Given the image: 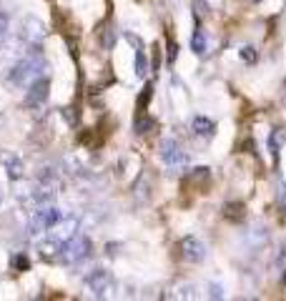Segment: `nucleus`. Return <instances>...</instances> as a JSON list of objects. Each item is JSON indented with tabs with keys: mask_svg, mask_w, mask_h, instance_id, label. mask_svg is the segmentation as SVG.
Instances as JSON below:
<instances>
[{
	"mask_svg": "<svg viewBox=\"0 0 286 301\" xmlns=\"http://www.w3.org/2000/svg\"><path fill=\"white\" fill-rule=\"evenodd\" d=\"M48 70V63L43 58V48L40 46H25V55L13 63L5 73V81L10 86H18V88H28L35 78H40Z\"/></svg>",
	"mask_w": 286,
	"mask_h": 301,
	"instance_id": "obj_1",
	"label": "nucleus"
},
{
	"mask_svg": "<svg viewBox=\"0 0 286 301\" xmlns=\"http://www.w3.org/2000/svg\"><path fill=\"white\" fill-rule=\"evenodd\" d=\"M60 218H63V211H60L58 206H53V203H40V206H35V208L30 211V216H28V231H30L33 236L48 234V231H53V226H56Z\"/></svg>",
	"mask_w": 286,
	"mask_h": 301,
	"instance_id": "obj_2",
	"label": "nucleus"
},
{
	"mask_svg": "<svg viewBox=\"0 0 286 301\" xmlns=\"http://www.w3.org/2000/svg\"><path fill=\"white\" fill-rule=\"evenodd\" d=\"M91 249H93V241H91L86 234H75V236H70L68 241H63L60 261H63V263H70V266H75V263L86 261V258L91 256Z\"/></svg>",
	"mask_w": 286,
	"mask_h": 301,
	"instance_id": "obj_3",
	"label": "nucleus"
},
{
	"mask_svg": "<svg viewBox=\"0 0 286 301\" xmlns=\"http://www.w3.org/2000/svg\"><path fill=\"white\" fill-rule=\"evenodd\" d=\"M46 35H48V28H46V23L40 18H35V15H23L20 18L18 38H20L23 46H43Z\"/></svg>",
	"mask_w": 286,
	"mask_h": 301,
	"instance_id": "obj_4",
	"label": "nucleus"
},
{
	"mask_svg": "<svg viewBox=\"0 0 286 301\" xmlns=\"http://www.w3.org/2000/svg\"><path fill=\"white\" fill-rule=\"evenodd\" d=\"M83 284H86V289L91 291V296H96V299H106V296H111V291H113V276H111V271H106V269H93V271L83 279Z\"/></svg>",
	"mask_w": 286,
	"mask_h": 301,
	"instance_id": "obj_5",
	"label": "nucleus"
},
{
	"mask_svg": "<svg viewBox=\"0 0 286 301\" xmlns=\"http://www.w3.org/2000/svg\"><path fill=\"white\" fill-rule=\"evenodd\" d=\"M48 91H51V81L46 78V75H40V78H35L30 86H28V93H25V108L30 110H38L43 108L46 100H48Z\"/></svg>",
	"mask_w": 286,
	"mask_h": 301,
	"instance_id": "obj_6",
	"label": "nucleus"
},
{
	"mask_svg": "<svg viewBox=\"0 0 286 301\" xmlns=\"http://www.w3.org/2000/svg\"><path fill=\"white\" fill-rule=\"evenodd\" d=\"M161 161L169 168H183L186 166V153L176 138H163L161 141Z\"/></svg>",
	"mask_w": 286,
	"mask_h": 301,
	"instance_id": "obj_7",
	"label": "nucleus"
},
{
	"mask_svg": "<svg viewBox=\"0 0 286 301\" xmlns=\"http://www.w3.org/2000/svg\"><path fill=\"white\" fill-rule=\"evenodd\" d=\"M181 256L188 263H201L203 258H206V246H203V241H198L196 236H186L181 241Z\"/></svg>",
	"mask_w": 286,
	"mask_h": 301,
	"instance_id": "obj_8",
	"label": "nucleus"
},
{
	"mask_svg": "<svg viewBox=\"0 0 286 301\" xmlns=\"http://www.w3.org/2000/svg\"><path fill=\"white\" fill-rule=\"evenodd\" d=\"M60 249H63V241H60L58 236H53V234H48L46 239L38 241V251H40V256H43V258H56V256H60Z\"/></svg>",
	"mask_w": 286,
	"mask_h": 301,
	"instance_id": "obj_9",
	"label": "nucleus"
},
{
	"mask_svg": "<svg viewBox=\"0 0 286 301\" xmlns=\"http://www.w3.org/2000/svg\"><path fill=\"white\" fill-rule=\"evenodd\" d=\"M191 128H193L196 136H203V138H211V136L216 133V123H214L211 118H206V116H193Z\"/></svg>",
	"mask_w": 286,
	"mask_h": 301,
	"instance_id": "obj_10",
	"label": "nucleus"
},
{
	"mask_svg": "<svg viewBox=\"0 0 286 301\" xmlns=\"http://www.w3.org/2000/svg\"><path fill=\"white\" fill-rule=\"evenodd\" d=\"M3 166H5V176H8L10 181H20V178L25 176V163H23L18 156H5Z\"/></svg>",
	"mask_w": 286,
	"mask_h": 301,
	"instance_id": "obj_11",
	"label": "nucleus"
},
{
	"mask_svg": "<svg viewBox=\"0 0 286 301\" xmlns=\"http://www.w3.org/2000/svg\"><path fill=\"white\" fill-rule=\"evenodd\" d=\"M133 191H136V201L138 203H146L148 201V196H151V178H148V173H143L138 178V183L133 186Z\"/></svg>",
	"mask_w": 286,
	"mask_h": 301,
	"instance_id": "obj_12",
	"label": "nucleus"
},
{
	"mask_svg": "<svg viewBox=\"0 0 286 301\" xmlns=\"http://www.w3.org/2000/svg\"><path fill=\"white\" fill-rule=\"evenodd\" d=\"M191 50L196 55H206V33H203V28L193 30V35H191Z\"/></svg>",
	"mask_w": 286,
	"mask_h": 301,
	"instance_id": "obj_13",
	"label": "nucleus"
},
{
	"mask_svg": "<svg viewBox=\"0 0 286 301\" xmlns=\"http://www.w3.org/2000/svg\"><path fill=\"white\" fill-rule=\"evenodd\" d=\"M133 128H136V133H138V136H146V133H151V131L156 128V121H153V118H148V116H143V113H138V118H136Z\"/></svg>",
	"mask_w": 286,
	"mask_h": 301,
	"instance_id": "obj_14",
	"label": "nucleus"
},
{
	"mask_svg": "<svg viewBox=\"0 0 286 301\" xmlns=\"http://www.w3.org/2000/svg\"><path fill=\"white\" fill-rule=\"evenodd\" d=\"M115 38H118V33H115V28H113V25L103 28V30H101V48H103V50H113Z\"/></svg>",
	"mask_w": 286,
	"mask_h": 301,
	"instance_id": "obj_15",
	"label": "nucleus"
},
{
	"mask_svg": "<svg viewBox=\"0 0 286 301\" xmlns=\"http://www.w3.org/2000/svg\"><path fill=\"white\" fill-rule=\"evenodd\" d=\"M151 98H153V83H146V86H143V91L138 93V100H136V108H138V113H143V110L148 108Z\"/></svg>",
	"mask_w": 286,
	"mask_h": 301,
	"instance_id": "obj_16",
	"label": "nucleus"
},
{
	"mask_svg": "<svg viewBox=\"0 0 286 301\" xmlns=\"http://www.w3.org/2000/svg\"><path fill=\"white\" fill-rule=\"evenodd\" d=\"M133 68H136V75H138V78H146V73H148V63H146V53H143V48H136Z\"/></svg>",
	"mask_w": 286,
	"mask_h": 301,
	"instance_id": "obj_17",
	"label": "nucleus"
},
{
	"mask_svg": "<svg viewBox=\"0 0 286 301\" xmlns=\"http://www.w3.org/2000/svg\"><path fill=\"white\" fill-rule=\"evenodd\" d=\"M284 138H286V133H284V131H274V133H271V138H269V150H271V156H274L276 161H279V148H281Z\"/></svg>",
	"mask_w": 286,
	"mask_h": 301,
	"instance_id": "obj_18",
	"label": "nucleus"
},
{
	"mask_svg": "<svg viewBox=\"0 0 286 301\" xmlns=\"http://www.w3.org/2000/svg\"><path fill=\"white\" fill-rule=\"evenodd\" d=\"M224 216L229 221H241L243 218V203H226L224 206Z\"/></svg>",
	"mask_w": 286,
	"mask_h": 301,
	"instance_id": "obj_19",
	"label": "nucleus"
},
{
	"mask_svg": "<svg viewBox=\"0 0 286 301\" xmlns=\"http://www.w3.org/2000/svg\"><path fill=\"white\" fill-rule=\"evenodd\" d=\"M10 266H13V271L23 274V271H28V269H30V258H28L25 253H15V256L10 258Z\"/></svg>",
	"mask_w": 286,
	"mask_h": 301,
	"instance_id": "obj_20",
	"label": "nucleus"
},
{
	"mask_svg": "<svg viewBox=\"0 0 286 301\" xmlns=\"http://www.w3.org/2000/svg\"><path fill=\"white\" fill-rule=\"evenodd\" d=\"M8 28H10V20H8V15L0 10V46L5 43V38H8Z\"/></svg>",
	"mask_w": 286,
	"mask_h": 301,
	"instance_id": "obj_21",
	"label": "nucleus"
},
{
	"mask_svg": "<svg viewBox=\"0 0 286 301\" xmlns=\"http://www.w3.org/2000/svg\"><path fill=\"white\" fill-rule=\"evenodd\" d=\"M209 178H211V171L209 168H203V166L201 168H193V183H206Z\"/></svg>",
	"mask_w": 286,
	"mask_h": 301,
	"instance_id": "obj_22",
	"label": "nucleus"
},
{
	"mask_svg": "<svg viewBox=\"0 0 286 301\" xmlns=\"http://www.w3.org/2000/svg\"><path fill=\"white\" fill-rule=\"evenodd\" d=\"M176 58H178V43H176V41H169V50H166V60H169V65H173Z\"/></svg>",
	"mask_w": 286,
	"mask_h": 301,
	"instance_id": "obj_23",
	"label": "nucleus"
},
{
	"mask_svg": "<svg viewBox=\"0 0 286 301\" xmlns=\"http://www.w3.org/2000/svg\"><path fill=\"white\" fill-rule=\"evenodd\" d=\"M276 201H279V208L286 213V183L279 186V191H276Z\"/></svg>",
	"mask_w": 286,
	"mask_h": 301,
	"instance_id": "obj_24",
	"label": "nucleus"
},
{
	"mask_svg": "<svg viewBox=\"0 0 286 301\" xmlns=\"http://www.w3.org/2000/svg\"><path fill=\"white\" fill-rule=\"evenodd\" d=\"M241 58L246 60V63H256L259 55H256V50H254L251 46H246V48H241Z\"/></svg>",
	"mask_w": 286,
	"mask_h": 301,
	"instance_id": "obj_25",
	"label": "nucleus"
},
{
	"mask_svg": "<svg viewBox=\"0 0 286 301\" xmlns=\"http://www.w3.org/2000/svg\"><path fill=\"white\" fill-rule=\"evenodd\" d=\"M73 110H75V108H63V118H65V121H68L70 126H75V121H78Z\"/></svg>",
	"mask_w": 286,
	"mask_h": 301,
	"instance_id": "obj_26",
	"label": "nucleus"
},
{
	"mask_svg": "<svg viewBox=\"0 0 286 301\" xmlns=\"http://www.w3.org/2000/svg\"><path fill=\"white\" fill-rule=\"evenodd\" d=\"M126 38H128V41H131V43H133L136 48H143V43H141V38H138V35H133V33H128Z\"/></svg>",
	"mask_w": 286,
	"mask_h": 301,
	"instance_id": "obj_27",
	"label": "nucleus"
},
{
	"mask_svg": "<svg viewBox=\"0 0 286 301\" xmlns=\"http://www.w3.org/2000/svg\"><path fill=\"white\" fill-rule=\"evenodd\" d=\"M221 286H211V299H221Z\"/></svg>",
	"mask_w": 286,
	"mask_h": 301,
	"instance_id": "obj_28",
	"label": "nucleus"
},
{
	"mask_svg": "<svg viewBox=\"0 0 286 301\" xmlns=\"http://www.w3.org/2000/svg\"><path fill=\"white\" fill-rule=\"evenodd\" d=\"M3 201H5V191H3V186H0V206H3Z\"/></svg>",
	"mask_w": 286,
	"mask_h": 301,
	"instance_id": "obj_29",
	"label": "nucleus"
},
{
	"mask_svg": "<svg viewBox=\"0 0 286 301\" xmlns=\"http://www.w3.org/2000/svg\"><path fill=\"white\" fill-rule=\"evenodd\" d=\"M281 281H284V286H286V271H284V276H281Z\"/></svg>",
	"mask_w": 286,
	"mask_h": 301,
	"instance_id": "obj_30",
	"label": "nucleus"
},
{
	"mask_svg": "<svg viewBox=\"0 0 286 301\" xmlns=\"http://www.w3.org/2000/svg\"><path fill=\"white\" fill-rule=\"evenodd\" d=\"M0 126H3V116H0Z\"/></svg>",
	"mask_w": 286,
	"mask_h": 301,
	"instance_id": "obj_31",
	"label": "nucleus"
},
{
	"mask_svg": "<svg viewBox=\"0 0 286 301\" xmlns=\"http://www.w3.org/2000/svg\"><path fill=\"white\" fill-rule=\"evenodd\" d=\"M254 3H256V0H254Z\"/></svg>",
	"mask_w": 286,
	"mask_h": 301,
	"instance_id": "obj_32",
	"label": "nucleus"
}]
</instances>
